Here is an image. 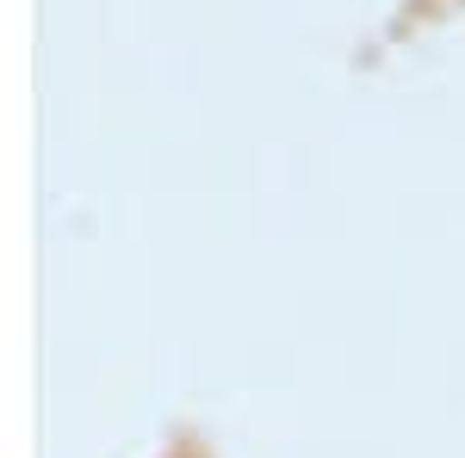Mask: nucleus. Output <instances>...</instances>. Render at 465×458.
Listing matches in <instances>:
<instances>
[{
  "label": "nucleus",
  "instance_id": "f257e3e1",
  "mask_svg": "<svg viewBox=\"0 0 465 458\" xmlns=\"http://www.w3.org/2000/svg\"><path fill=\"white\" fill-rule=\"evenodd\" d=\"M168 458H199V453H193V446H174V453H168Z\"/></svg>",
  "mask_w": 465,
  "mask_h": 458
}]
</instances>
